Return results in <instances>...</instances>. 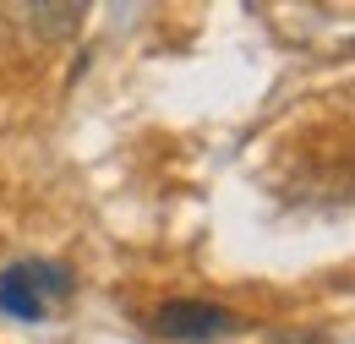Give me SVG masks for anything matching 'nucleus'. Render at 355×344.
<instances>
[{
  "label": "nucleus",
  "mask_w": 355,
  "mask_h": 344,
  "mask_svg": "<svg viewBox=\"0 0 355 344\" xmlns=\"http://www.w3.org/2000/svg\"><path fill=\"white\" fill-rule=\"evenodd\" d=\"M22 17L39 22L44 39H60V33H71V28L83 22V6H22Z\"/></svg>",
  "instance_id": "nucleus-3"
},
{
  "label": "nucleus",
  "mask_w": 355,
  "mask_h": 344,
  "mask_svg": "<svg viewBox=\"0 0 355 344\" xmlns=\"http://www.w3.org/2000/svg\"><path fill=\"white\" fill-rule=\"evenodd\" d=\"M71 290H77V279L60 262H39V257L11 262L0 273V311L17 317V322H44L49 311H60L71 301Z\"/></svg>",
  "instance_id": "nucleus-1"
},
{
  "label": "nucleus",
  "mask_w": 355,
  "mask_h": 344,
  "mask_svg": "<svg viewBox=\"0 0 355 344\" xmlns=\"http://www.w3.org/2000/svg\"><path fill=\"white\" fill-rule=\"evenodd\" d=\"M153 328L175 344H214V339L241 334V317L230 306H214V301H164L159 317H153Z\"/></svg>",
  "instance_id": "nucleus-2"
}]
</instances>
